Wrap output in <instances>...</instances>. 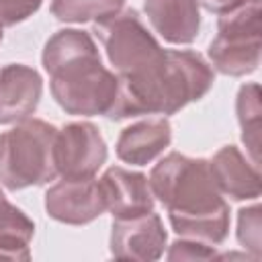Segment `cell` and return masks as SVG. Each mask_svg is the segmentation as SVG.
<instances>
[{"label": "cell", "instance_id": "cell-14", "mask_svg": "<svg viewBox=\"0 0 262 262\" xmlns=\"http://www.w3.org/2000/svg\"><path fill=\"white\" fill-rule=\"evenodd\" d=\"M209 168L221 194H227L233 201H250L260 196L258 166L248 162L235 145H223L209 160Z\"/></svg>", "mask_w": 262, "mask_h": 262}, {"label": "cell", "instance_id": "cell-16", "mask_svg": "<svg viewBox=\"0 0 262 262\" xmlns=\"http://www.w3.org/2000/svg\"><path fill=\"white\" fill-rule=\"evenodd\" d=\"M121 8L117 0H51V14L61 23H98Z\"/></svg>", "mask_w": 262, "mask_h": 262}, {"label": "cell", "instance_id": "cell-20", "mask_svg": "<svg viewBox=\"0 0 262 262\" xmlns=\"http://www.w3.org/2000/svg\"><path fill=\"white\" fill-rule=\"evenodd\" d=\"M43 0H0V25L14 27L41 8Z\"/></svg>", "mask_w": 262, "mask_h": 262}, {"label": "cell", "instance_id": "cell-15", "mask_svg": "<svg viewBox=\"0 0 262 262\" xmlns=\"http://www.w3.org/2000/svg\"><path fill=\"white\" fill-rule=\"evenodd\" d=\"M235 113L237 123L242 127V141L246 143L252 162L258 166L260 160V86L258 84H244L235 98Z\"/></svg>", "mask_w": 262, "mask_h": 262}, {"label": "cell", "instance_id": "cell-1", "mask_svg": "<svg viewBox=\"0 0 262 262\" xmlns=\"http://www.w3.org/2000/svg\"><path fill=\"white\" fill-rule=\"evenodd\" d=\"M149 188L178 237L219 246L229 233V205L217 188L209 160L178 151L164 156L149 172Z\"/></svg>", "mask_w": 262, "mask_h": 262}, {"label": "cell", "instance_id": "cell-21", "mask_svg": "<svg viewBox=\"0 0 262 262\" xmlns=\"http://www.w3.org/2000/svg\"><path fill=\"white\" fill-rule=\"evenodd\" d=\"M0 260H31L29 242L16 235H2L0 237Z\"/></svg>", "mask_w": 262, "mask_h": 262}, {"label": "cell", "instance_id": "cell-12", "mask_svg": "<svg viewBox=\"0 0 262 262\" xmlns=\"http://www.w3.org/2000/svg\"><path fill=\"white\" fill-rule=\"evenodd\" d=\"M143 12L151 29L172 45H190L201 29L196 0H143Z\"/></svg>", "mask_w": 262, "mask_h": 262}, {"label": "cell", "instance_id": "cell-8", "mask_svg": "<svg viewBox=\"0 0 262 262\" xmlns=\"http://www.w3.org/2000/svg\"><path fill=\"white\" fill-rule=\"evenodd\" d=\"M45 211L51 219L66 225H86L98 219L104 211V196L98 180L92 178H61L45 192Z\"/></svg>", "mask_w": 262, "mask_h": 262}, {"label": "cell", "instance_id": "cell-10", "mask_svg": "<svg viewBox=\"0 0 262 262\" xmlns=\"http://www.w3.org/2000/svg\"><path fill=\"white\" fill-rule=\"evenodd\" d=\"M106 211L113 219H129L154 211V194L147 176L121 166H111L98 180Z\"/></svg>", "mask_w": 262, "mask_h": 262}, {"label": "cell", "instance_id": "cell-9", "mask_svg": "<svg viewBox=\"0 0 262 262\" xmlns=\"http://www.w3.org/2000/svg\"><path fill=\"white\" fill-rule=\"evenodd\" d=\"M168 233L158 213L149 211L129 219H113L111 256L117 260L154 262L164 256Z\"/></svg>", "mask_w": 262, "mask_h": 262}, {"label": "cell", "instance_id": "cell-11", "mask_svg": "<svg viewBox=\"0 0 262 262\" xmlns=\"http://www.w3.org/2000/svg\"><path fill=\"white\" fill-rule=\"evenodd\" d=\"M43 94L39 72L25 63H8L0 70V125L31 119Z\"/></svg>", "mask_w": 262, "mask_h": 262}, {"label": "cell", "instance_id": "cell-7", "mask_svg": "<svg viewBox=\"0 0 262 262\" xmlns=\"http://www.w3.org/2000/svg\"><path fill=\"white\" fill-rule=\"evenodd\" d=\"M53 156L61 178H92L106 162L108 149L94 123L76 121L57 129Z\"/></svg>", "mask_w": 262, "mask_h": 262}, {"label": "cell", "instance_id": "cell-4", "mask_svg": "<svg viewBox=\"0 0 262 262\" xmlns=\"http://www.w3.org/2000/svg\"><path fill=\"white\" fill-rule=\"evenodd\" d=\"M55 135L57 129L41 119H25L0 133V186L23 190L51 182L57 176Z\"/></svg>", "mask_w": 262, "mask_h": 262}, {"label": "cell", "instance_id": "cell-24", "mask_svg": "<svg viewBox=\"0 0 262 262\" xmlns=\"http://www.w3.org/2000/svg\"><path fill=\"white\" fill-rule=\"evenodd\" d=\"M117 2H121V4H123V2H125V0H117Z\"/></svg>", "mask_w": 262, "mask_h": 262}, {"label": "cell", "instance_id": "cell-19", "mask_svg": "<svg viewBox=\"0 0 262 262\" xmlns=\"http://www.w3.org/2000/svg\"><path fill=\"white\" fill-rule=\"evenodd\" d=\"M215 256H217L215 246L194 242V239H184V237H178L176 242H172L166 254L168 260H209Z\"/></svg>", "mask_w": 262, "mask_h": 262}, {"label": "cell", "instance_id": "cell-17", "mask_svg": "<svg viewBox=\"0 0 262 262\" xmlns=\"http://www.w3.org/2000/svg\"><path fill=\"white\" fill-rule=\"evenodd\" d=\"M2 235H16L31 242L35 235V223L27 217L23 209L12 205L6 199V194L0 190V237Z\"/></svg>", "mask_w": 262, "mask_h": 262}, {"label": "cell", "instance_id": "cell-5", "mask_svg": "<svg viewBox=\"0 0 262 262\" xmlns=\"http://www.w3.org/2000/svg\"><path fill=\"white\" fill-rule=\"evenodd\" d=\"M92 33L100 39L119 80L143 78L164 61L166 49H162L133 8H121L94 23Z\"/></svg>", "mask_w": 262, "mask_h": 262}, {"label": "cell", "instance_id": "cell-18", "mask_svg": "<svg viewBox=\"0 0 262 262\" xmlns=\"http://www.w3.org/2000/svg\"><path fill=\"white\" fill-rule=\"evenodd\" d=\"M237 242L248 248L254 258H260V207H246L237 211Z\"/></svg>", "mask_w": 262, "mask_h": 262}, {"label": "cell", "instance_id": "cell-3", "mask_svg": "<svg viewBox=\"0 0 262 262\" xmlns=\"http://www.w3.org/2000/svg\"><path fill=\"white\" fill-rule=\"evenodd\" d=\"M108 119L137 115H174L188 102L201 100L213 86V68L190 49H166L164 61L147 76L119 80Z\"/></svg>", "mask_w": 262, "mask_h": 262}, {"label": "cell", "instance_id": "cell-22", "mask_svg": "<svg viewBox=\"0 0 262 262\" xmlns=\"http://www.w3.org/2000/svg\"><path fill=\"white\" fill-rule=\"evenodd\" d=\"M196 2H199V6H205L209 12L221 14V12H225V10L233 8V6H237V4L244 2V0H196Z\"/></svg>", "mask_w": 262, "mask_h": 262}, {"label": "cell", "instance_id": "cell-13", "mask_svg": "<svg viewBox=\"0 0 262 262\" xmlns=\"http://www.w3.org/2000/svg\"><path fill=\"white\" fill-rule=\"evenodd\" d=\"M172 141V125L166 117L137 121L119 133L115 151L117 158L131 166H147Z\"/></svg>", "mask_w": 262, "mask_h": 262}, {"label": "cell", "instance_id": "cell-23", "mask_svg": "<svg viewBox=\"0 0 262 262\" xmlns=\"http://www.w3.org/2000/svg\"><path fill=\"white\" fill-rule=\"evenodd\" d=\"M2 37H4V33H2V25H0V43H2Z\"/></svg>", "mask_w": 262, "mask_h": 262}, {"label": "cell", "instance_id": "cell-2", "mask_svg": "<svg viewBox=\"0 0 262 262\" xmlns=\"http://www.w3.org/2000/svg\"><path fill=\"white\" fill-rule=\"evenodd\" d=\"M55 102L78 117L108 115L117 96V76L102 66L98 47L88 31L61 29L41 53Z\"/></svg>", "mask_w": 262, "mask_h": 262}, {"label": "cell", "instance_id": "cell-6", "mask_svg": "<svg viewBox=\"0 0 262 262\" xmlns=\"http://www.w3.org/2000/svg\"><path fill=\"white\" fill-rule=\"evenodd\" d=\"M260 0H244L219 14L217 35L209 43L211 66L223 76H248L260 66L262 51Z\"/></svg>", "mask_w": 262, "mask_h": 262}]
</instances>
